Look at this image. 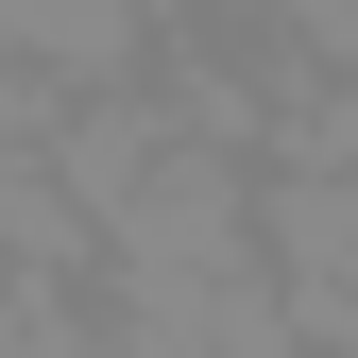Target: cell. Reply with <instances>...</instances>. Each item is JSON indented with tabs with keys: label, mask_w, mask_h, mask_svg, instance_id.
<instances>
[{
	"label": "cell",
	"mask_w": 358,
	"mask_h": 358,
	"mask_svg": "<svg viewBox=\"0 0 358 358\" xmlns=\"http://www.w3.org/2000/svg\"><path fill=\"white\" fill-rule=\"evenodd\" d=\"M154 0H0V52H17L34 85H137L154 69Z\"/></svg>",
	"instance_id": "cell-1"
}]
</instances>
